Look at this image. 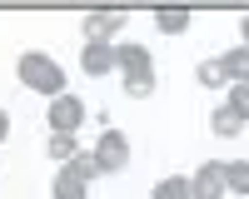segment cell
<instances>
[{
    "label": "cell",
    "instance_id": "cell-1",
    "mask_svg": "<svg viewBox=\"0 0 249 199\" xmlns=\"http://www.w3.org/2000/svg\"><path fill=\"white\" fill-rule=\"evenodd\" d=\"M15 75H20V85L35 90V95H50V100L70 95V90H65V70H60V60H50L45 50H25V55L15 60Z\"/></svg>",
    "mask_w": 249,
    "mask_h": 199
},
{
    "label": "cell",
    "instance_id": "cell-2",
    "mask_svg": "<svg viewBox=\"0 0 249 199\" xmlns=\"http://www.w3.org/2000/svg\"><path fill=\"white\" fill-rule=\"evenodd\" d=\"M90 179H100V165H95V154H80L70 165H60L55 184H50V199H85Z\"/></svg>",
    "mask_w": 249,
    "mask_h": 199
},
{
    "label": "cell",
    "instance_id": "cell-3",
    "mask_svg": "<svg viewBox=\"0 0 249 199\" xmlns=\"http://www.w3.org/2000/svg\"><path fill=\"white\" fill-rule=\"evenodd\" d=\"M120 70H124V90L135 100L155 90V60L144 45H120Z\"/></svg>",
    "mask_w": 249,
    "mask_h": 199
},
{
    "label": "cell",
    "instance_id": "cell-4",
    "mask_svg": "<svg viewBox=\"0 0 249 199\" xmlns=\"http://www.w3.org/2000/svg\"><path fill=\"white\" fill-rule=\"evenodd\" d=\"M230 194V165L224 159H204L190 174V199H224Z\"/></svg>",
    "mask_w": 249,
    "mask_h": 199
},
{
    "label": "cell",
    "instance_id": "cell-5",
    "mask_svg": "<svg viewBox=\"0 0 249 199\" xmlns=\"http://www.w3.org/2000/svg\"><path fill=\"white\" fill-rule=\"evenodd\" d=\"M95 165H100V174H120L130 165V139H124V130L105 125V134L95 139Z\"/></svg>",
    "mask_w": 249,
    "mask_h": 199
},
{
    "label": "cell",
    "instance_id": "cell-6",
    "mask_svg": "<svg viewBox=\"0 0 249 199\" xmlns=\"http://www.w3.org/2000/svg\"><path fill=\"white\" fill-rule=\"evenodd\" d=\"M80 125H85V100H80V95L50 100V134H75Z\"/></svg>",
    "mask_w": 249,
    "mask_h": 199
},
{
    "label": "cell",
    "instance_id": "cell-7",
    "mask_svg": "<svg viewBox=\"0 0 249 199\" xmlns=\"http://www.w3.org/2000/svg\"><path fill=\"white\" fill-rule=\"evenodd\" d=\"M80 70L85 75H110L120 70V45H105V40H85V50H80Z\"/></svg>",
    "mask_w": 249,
    "mask_h": 199
},
{
    "label": "cell",
    "instance_id": "cell-8",
    "mask_svg": "<svg viewBox=\"0 0 249 199\" xmlns=\"http://www.w3.org/2000/svg\"><path fill=\"white\" fill-rule=\"evenodd\" d=\"M120 30H124V10H90L85 15V40H105V45H115Z\"/></svg>",
    "mask_w": 249,
    "mask_h": 199
},
{
    "label": "cell",
    "instance_id": "cell-9",
    "mask_svg": "<svg viewBox=\"0 0 249 199\" xmlns=\"http://www.w3.org/2000/svg\"><path fill=\"white\" fill-rule=\"evenodd\" d=\"M195 80L204 90H230L234 80H230V65H224V55H214V60H204V65L195 70Z\"/></svg>",
    "mask_w": 249,
    "mask_h": 199
},
{
    "label": "cell",
    "instance_id": "cell-10",
    "mask_svg": "<svg viewBox=\"0 0 249 199\" xmlns=\"http://www.w3.org/2000/svg\"><path fill=\"white\" fill-rule=\"evenodd\" d=\"M155 25L164 35H184V30H190V10H184V5H164V10H155Z\"/></svg>",
    "mask_w": 249,
    "mask_h": 199
},
{
    "label": "cell",
    "instance_id": "cell-11",
    "mask_svg": "<svg viewBox=\"0 0 249 199\" xmlns=\"http://www.w3.org/2000/svg\"><path fill=\"white\" fill-rule=\"evenodd\" d=\"M210 130H214L219 139H234V134L244 130V119H239L230 105H214V115H210Z\"/></svg>",
    "mask_w": 249,
    "mask_h": 199
},
{
    "label": "cell",
    "instance_id": "cell-12",
    "mask_svg": "<svg viewBox=\"0 0 249 199\" xmlns=\"http://www.w3.org/2000/svg\"><path fill=\"white\" fill-rule=\"evenodd\" d=\"M224 65H230V80L234 85H249V45H234L224 55Z\"/></svg>",
    "mask_w": 249,
    "mask_h": 199
},
{
    "label": "cell",
    "instance_id": "cell-13",
    "mask_svg": "<svg viewBox=\"0 0 249 199\" xmlns=\"http://www.w3.org/2000/svg\"><path fill=\"white\" fill-rule=\"evenodd\" d=\"M50 159H55V165H70V159H80L75 134H50Z\"/></svg>",
    "mask_w": 249,
    "mask_h": 199
},
{
    "label": "cell",
    "instance_id": "cell-14",
    "mask_svg": "<svg viewBox=\"0 0 249 199\" xmlns=\"http://www.w3.org/2000/svg\"><path fill=\"white\" fill-rule=\"evenodd\" d=\"M150 199H190V179H160V184L150 189Z\"/></svg>",
    "mask_w": 249,
    "mask_h": 199
},
{
    "label": "cell",
    "instance_id": "cell-15",
    "mask_svg": "<svg viewBox=\"0 0 249 199\" xmlns=\"http://www.w3.org/2000/svg\"><path fill=\"white\" fill-rule=\"evenodd\" d=\"M230 194H249V159H230Z\"/></svg>",
    "mask_w": 249,
    "mask_h": 199
},
{
    "label": "cell",
    "instance_id": "cell-16",
    "mask_svg": "<svg viewBox=\"0 0 249 199\" xmlns=\"http://www.w3.org/2000/svg\"><path fill=\"white\" fill-rule=\"evenodd\" d=\"M239 119H249V85H230V100H224Z\"/></svg>",
    "mask_w": 249,
    "mask_h": 199
},
{
    "label": "cell",
    "instance_id": "cell-17",
    "mask_svg": "<svg viewBox=\"0 0 249 199\" xmlns=\"http://www.w3.org/2000/svg\"><path fill=\"white\" fill-rule=\"evenodd\" d=\"M5 134H10V115L0 110V139H5Z\"/></svg>",
    "mask_w": 249,
    "mask_h": 199
},
{
    "label": "cell",
    "instance_id": "cell-18",
    "mask_svg": "<svg viewBox=\"0 0 249 199\" xmlns=\"http://www.w3.org/2000/svg\"><path fill=\"white\" fill-rule=\"evenodd\" d=\"M239 35H244V45H249V15H244V20H239Z\"/></svg>",
    "mask_w": 249,
    "mask_h": 199
}]
</instances>
